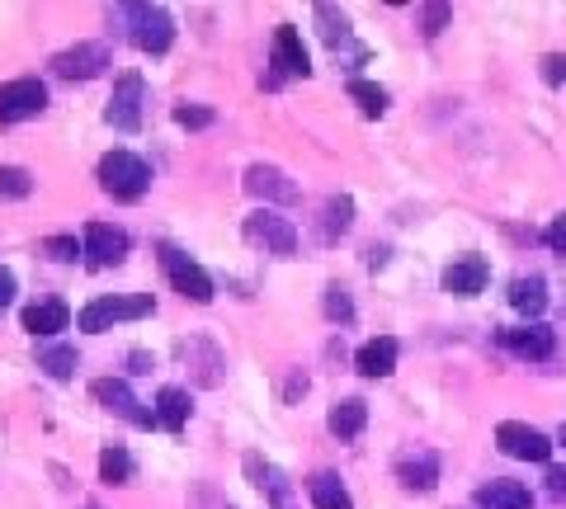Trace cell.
I'll return each mask as SVG.
<instances>
[{"instance_id":"36","label":"cell","mask_w":566,"mask_h":509,"mask_svg":"<svg viewBox=\"0 0 566 509\" xmlns=\"http://www.w3.org/2000/svg\"><path fill=\"white\" fill-rule=\"evenodd\" d=\"M548 246L557 250V255H566V213H562V217H552V227H548Z\"/></svg>"},{"instance_id":"13","label":"cell","mask_w":566,"mask_h":509,"mask_svg":"<svg viewBox=\"0 0 566 509\" xmlns=\"http://www.w3.org/2000/svg\"><path fill=\"white\" fill-rule=\"evenodd\" d=\"M246 194L265 198V203H293V198H298V184L288 180L279 165H250L246 170Z\"/></svg>"},{"instance_id":"15","label":"cell","mask_w":566,"mask_h":509,"mask_svg":"<svg viewBox=\"0 0 566 509\" xmlns=\"http://www.w3.org/2000/svg\"><path fill=\"white\" fill-rule=\"evenodd\" d=\"M500 345L510 349V354H519V359H548L557 340H552L548 326L533 321V326H519V330H500Z\"/></svg>"},{"instance_id":"16","label":"cell","mask_w":566,"mask_h":509,"mask_svg":"<svg viewBox=\"0 0 566 509\" xmlns=\"http://www.w3.org/2000/svg\"><path fill=\"white\" fill-rule=\"evenodd\" d=\"M274 66H279L283 76H307L312 71L307 48H302V33L293 24H279V33H274Z\"/></svg>"},{"instance_id":"29","label":"cell","mask_w":566,"mask_h":509,"mask_svg":"<svg viewBox=\"0 0 566 509\" xmlns=\"http://www.w3.org/2000/svg\"><path fill=\"white\" fill-rule=\"evenodd\" d=\"M350 99H359V109H364L368 118L387 114V90L373 81H350Z\"/></svg>"},{"instance_id":"7","label":"cell","mask_w":566,"mask_h":509,"mask_svg":"<svg viewBox=\"0 0 566 509\" xmlns=\"http://www.w3.org/2000/svg\"><path fill=\"white\" fill-rule=\"evenodd\" d=\"M142 99H147V85H142L137 71H128V76H118L114 99H109L104 118H109L118 132H137V128H142Z\"/></svg>"},{"instance_id":"6","label":"cell","mask_w":566,"mask_h":509,"mask_svg":"<svg viewBox=\"0 0 566 509\" xmlns=\"http://www.w3.org/2000/svg\"><path fill=\"white\" fill-rule=\"evenodd\" d=\"M246 241L250 246H265L269 255H293L298 250V231H293V222L279 213H250L246 217Z\"/></svg>"},{"instance_id":"30","label":"cell","mask_w":566,"mask_h":509,"mask_svg":"<svg viewBox=\"0 0 566 509\" xmlns=\"http://www.w3.org/2000/svg\"><path fill=\"white\" fill-rule=\"evenodd\" d=\"M34 194V175L19 165H0V198H29Z\"/></svg>"},{"instance_id":"10","label":"cell","mask_w":566,"mask_h":509,"mask_svg":"<svg viewBox=\"0 0 566 509\" xmlns=\"http://www.w3.org/2000/svg\"><path fill=\"white\" fill-rule=\"evenodd\" d=\"M90 396L100 401L104 411L123 415V420H128V425H137V429H151V425H156V415L142 411V401H137V396L128 392V382H118V378H100L95 387H90Z\"/></svg>"},{"instance_id":"2","label":"cell","mask_w":566,"mask_h":509,"mask_svg":"<svg viewBox=\"0 0 566 509\" xmlns=\"http://www.w3.org/2000/svg\"><path fill=\"white\" fill-rule=\"evenodd\" d=\"M100 184H104V194H114L123 198V203H133V198L147 194V184H151V170L142 156H133V151H109L100 161Z\"/></svg>"},{"instance_id":"20","label":"cell","mask_w":566,"mask_h":509,"mask_svg":"<svg viewBox=\"0 0 566 509\" xmlns=\"http://www.w3.org/2000/svg\"><path fill=\"white\" fill-rule=\"evenodd\" d=\"M354 363H359V373H364V378H387V373L397 368V340H392V335H383V340H368V345L354 354Z\"/></svg>"},{"instance_id":"42","label":"cell","mask_w":566,"mask_h":509,"mask_svg":"<svg viewBox=\"0 0 566 509\" xmlns=\"http://www.w3.org/2000/svg\"><path fill=\"white\" fill-rule=\"evenodd\" d=\"M90 509H95V505H90Z\"/></svg>"},{"instance_id":"40","label":"cell","mask_w":566,"mask_h":509,"mask_svg":"<svg viewBox=\"0 0 566 509\" xmlns=\"http://www.w3.org/2000/svg\"><path fill=\"white\" fill-rule=\"evenodd\" d=\"M133 368H137V373H151V359H147V354H142V349H137V354H133Z\"/></svg>"},{"instance_id":"21","label":"cell","mask_w":566,"mask_h":509,"mask_svg":"<svg viewBox=\"0 0 566 509\" xmlns=\"http://www.w3.org/2000/svg\"><path fill=\"white\" fill-rule=\"evenodd\" d=\"M477 505L482 509H533V495L519 481H486L482 491H477Z\"/></svg>"},{"instance_id":"26","label":"cell","mask_w":566,"mask_h":509,"mask_svg":"<svg viewBox=\"0 0 566 509\" xmlns=\"http://www.w3.org/2000/svg\"><path fill=\"white\" fill-rule=\"evenodd\" d=\"M100 481H109V486H128L133 481V458H128V448L109 444L100 453Z\"/></svg>"},{"instance_id":"11","label":"cell","mask_w":566,"mask_h":509,"mask_svg":"<svg viewBox=\"0 0 566 509\" xmlns=\"http://www.w3.org/2000/svg\"><path fill=\"white\" fill-rule=\"evenodd\" d=\"M175 354H180V359L194 368V382H199V387H217V382H222V368H227V363H222V349H217L213 340L189 335V340H180V345H175Z\"/></svg>"},{"instance_id":"33","label":"cell","mask_w":566,"mask_h":509,"mask_svg":"<svg viewBox=\"0 0 566 509\" xmlns=\"http://www.w3.org/2000/svg\"><path fill=\"white\" fill-rule=\"evenodd\" d=\"M175 123H180V128H208V123H213V109H203V104H180V109H175Z\"/></svg>"},{"instance_id":"17","label":"cell","mask_w":566,"mask_h":509,"mask_svg":"<svg viewBox=\"0 0 566 509\" xmlns=\"http://www.w3.org/2000/svg\"><path fill=\"white\" fill-rule=\"evenodd\" d=\"M397 481L406 491H434V486H439V458H434V453H401Z\"/></svg>"},{"instance_id":"23","label":"cell","mask_w":566,"mask_h":509,"mask_svg":"<svg viewBox=\"0 0 566 509\" xmlns=\"http://www.w3.org/2000/svg\"><path fill=\"white\" fill-rule=\"evenodd\" d=\"M326 425H331L335 439H354V434L368 425V406L359 401V396H345V401H335V406H331Z\"/></svg>"},{"instance_id":"12","label":"cell","mask_w":566,"mask_h":509,"mask_svg":"<svg viewBox=\"0 0 566 509\" xmlns=\"http://www.w3.org/2000/svg\"><path fill=\"white\" fill-rule=\"evenodd\" d=\"M85 255H90L95 269H114V264H123V255H128V231L109 227V222H95V227L85 231Z\"/></svg>"},{"instance_id":"32","label":"cell","mask_w":566,"mask_h":509,"mask_svg":"<svg viewBox=\"0 0 566 509\" xmlns=\"http://www.w3.org/2000/svg\"><path fill=\"white\" fill-rule=\"evenodd\" d=\"M326 316H331V321H350L354 316V302H350V293H345L340 283L326 288Z\"/></svg>"},{"instance_id":"39","label":"cell","mask_w":566,"mask_h":509,"mask_svg":"<svg viewBox=\"0 0 566 509\" xmlns=\"http://www.w3.org/2000/svg\"><path fill=\"white\" fill-rule=\"evenodd\" d=\"M387 264V246H373L368 250V269H383Z\"/></svg>"},{"instance_id":"37","label":"cell","mask_w":566,"mask_h":509,"mask_svg":"<svg viewBox=\"0 0 566 509\" xmlns=\"http://www.w3.org/2000/svg\"><path fill=\"white\" fill-rule=\"evenodd\" d=\"M10 302H15V274H10V269H0V312H5Z\"/></svg>"},{"instance_id":"14","label":"cell","mask_w":566,"mask_h":509,"mask_svg":"<svg viewBox=\"0 0 566 509\" xmlns=\"http://www.w3.org/2000/svg\"><path fill=\"white\" fill-rule=\"evenodd\" d=\"M486 279H491V264H486L482 255H463V260H453L449 269H444V293L477 297L486 288Z\"/></svg>"},{"instance_id":"1","label":"cell","mask_w":566,"mask_h":509,"mask_svg":"<svg viewBox=\"0 0 566 509\" xmlns=\"http://www.w3.org/2000/svg\"><path fill=\"white\" fill-rule=\"evenodd\" d=\"M109 19L118 29H128V38L151 57H161L175 43V19L161 5H118V10H109Z\"/></svg>"},{"instance_id":"9","label":"cell","mask_w":566,"mask_h":509,"mask_svg":"<svg viewBox=\"0 0 566 509\" xmlns=\"http://www.w3.org/2000/svg\"><path fill=\"white\" fill-rule=\"evenodd\" d=\"M104 66H109V48H104V43H76V48L52 57V71H57L62 81H95Z\"/></svg>"},{"instance_id":"41","label":"cell","mask_w":566,"mask_h":509,"mask_svg":"<svg viewBox=\"0 0 566 509\" xmlns=\"http://www.w3.org/2000/svg\"><path fill=\"white\" fill-rule=\"evenodd\" d=\"M557 444H566V425H562V429H557Z\"/></svg>"},{"instance_id":"19","label":"cell","mask_w":566,"mask_h":509,"mask_svg":"<svg viewBox=\"0 0 566 509\" xmlns=\"http://www.w3.org/2000/svg\"><path fill=\"white\" fill-rule=\"evenodd\" d=\"M19 321H24L29 335H57V330L71 326V312H67V302H34V307H24Z\"/></svg>"},{"instance_id":"4","label":"cell","mask_w":566,"mask_h":509,"mask_svg":"<svg viewBox=\"0 0 566 509\" xmlns=\"http://www.w3.org/2000/svg\"><path fill=\"white\" fill-rule=\"evenodd\" d=\"M48 109V90L34 76H19V81L0 85V123H24V118H38Z\"/></svg>"},{"instance_id":"38","label":"cell","mask_w":566,"mask_h":509,"mask_svg":"<svg viewBox=\"0 0 566 509\" xmlns=\"http://www.w3.org/2000/svg\"><path fill=\"white\" fill-rule=\"evenodd\" d=\"M548 491H552V500H566V472L562 467H552L548 472Z\"/></svg>"},{"instance_id":"28","label":"cell","mask_w":566,"mask_h":509,"mask_svg":"<svg viewBox=\"0 0 566 509\" xmlns=\"http://www.w3.org/2000/svg\"><path fill=\"white\" fill-rule=\"evenodd\" d=\"M317 24H321V38H326L331 48H340V43H350V19L340 15L335 5H317Z\"/></svg>"},{"instance_id":"18","label":"cell","mask_w":566,"mask_h":509,"mask_svg":"<svg viewBox=\"0 0 566 509\" xmlns=\"http://www.w3.org/2000/svg\"><path fill=\"white\" fill-rule=\"evenodd\" d=\"M510 307H515L519 316L538 321V316L548 312V283L538 279V274H519V279L510 283Z\"/></svg>"},{"instance_id":"8","label":"cell","mask_w":566,"mask_h":509,"mask_svg":"<svg viewBox=\"0 0 566 509\" xmlns=\"http://www.w3.org/2000/svg\"><path fill=\"white\" fill-rule=\"evenodd\" d=\"M496 444H500L505 458H519V462H548L552 458V439H548V434L519 425V420H505V425L496 429Z\"/></svg>"},{"instance_id":"5","label":"cell","mask_w":566,"mask_h":509,"mask_svg":"<svg viewBox=\"0 0 566 509\" xmlns=\"http://www.w3.org/2000/svg\"><path fill=\"white\" fill-rule=\"evenodd\" d=\"M161 264H166V274H170V283H175V293L180 297L199 302V307L203 302H213V279H208L189 255H180L175 246H161Z\"/></svg>"},{"instance_id":"27","label":"cell","mask_w":566,"mask_h":509,"mask_svg":"<svg viewBox=\"0 0 566 509\" xmlns=\"http://www.w3.org/2000/svg\"><path fill=\"white\" fill-rule=\"evenodd\" d=\"M38 368H48V378L67 382L76 373V349L71 345H38Z\"/></svg>"},{"instance_id":"24","label":"cell","mask_w":566,"mask_h":509,"mask_svg":"<svg viewBox=\"0 0 566 509\" xmlns=\"http://www.w3.org/2000/svg\"><path fill=\"white\" fill-rule=\"evenodd\" d=\"M156 425L170 429V434H180V429L189 425V392L161 387V396H156Z\"/></svg>"},{"instance_id":"31","label":"cell","mask_w":566,"mask_h":509,"mask_svg":"<svg viewBox=\"0 0 566 509\" xmlns=\"http://www.w3.org/2000/svg\"><path fill=\"white\" fill-rule=\"evenodd\" d=\"M449 19H453V10L444 5V0H434V5H420V33H425V38H439V33L449 29Z\"/></svg>"},{"instance_id":"22","label":"cell","mask_w":566,"mask_h":509,"mask_svg":"<svg viewBox=\"0 0 566 509\" xmlns=\"http://www.w3.org/2000/svg\"><path fill=\"white\" fill-rule=\"evenodd\" d=\"M350 222H354V198H331L326 208H321V227H317V241L321 246H335L345 231H350Z\"/></svg>"},{"instance_id":"3","label":"cell","mask_w":566,"mask_h":509,"mask_svg":"<svg viewBox=\"0 0 566 509\" xmlns=\"http://www.w3.org/2000/svg\"><path fill=\"white\" fill-rule=\"evenodd\" d=\"M151 297H95L90 307H85L76 321H81V330H90V335H100V330H109L114 321H137V316H151Z\"/></svg>"},{"instance_id":"35","label":"cell","mask_w":566,"mask_h":509,"mask_svg":"<svg viewBox=\"0 0 566 509\" xmlns=\"http://www.w3.org/2000/svg\"><path fill=\"white\" fill-rule=\"evenodd\" d=\"M543 81H548V85H562L566 81V57H557V52H552V57H543Z\"/></svg>"},{"instance_id":"34","label":"cell","mask_w":566,"mask_h":509,"mask_svg":"<svg viewBox=\"0 0 566 509\" xmlns=\"http://www.w3.org/2000/svg\"><path fill=\"white\" fill-rule=\"evenodd\" d=\"M52 255V260H62V264H71L76 255H81V246H76V236H48V246H43Z\"/></svg>"},{"instance_id":"25","label":"cell","mask_w":566,"mask_h":509,"mask_svg":"<svg viewBox=\"0 0 566 509\" xmlns=\"http://www.w3.org/2000/svg\"><path fill=\"white\" fill-rule=\"evenodd\" d=\"M307 495H312V505H317V509H354L350 491H345V486H340V481H335L331 472H321V477H312Z\"/></svg>"}]
</instances>
